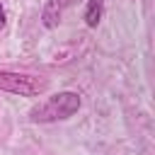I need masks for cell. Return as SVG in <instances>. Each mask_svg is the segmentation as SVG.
Segmentation results:
<instances>
[{
  "label": "cell",
  "mask_w": 155,
  "mask_h": 155,
  "mask_svg": "<svg viewBox=\"0 0 155 155\" xmlns=\"http://www.w3.org/2000/svg\"><path fill=\"white\" fill-rule=\"evenodd\" d=\"M82 107V99L78 92L63 90L56 92L46 99H41L39 104H34L29 109V121L31 124H56V121H65L73 114H78Z\"/></svg>",
  "instance_id": "cell-1"
},
{
  "label": "cell",
  "mask_w": 155,
  "mask_h": 155,
  "mask_svg": "<svg viewBox=\"0 0 155 155\" xmlns=\"http://www.w3.org/2000/svg\"><path fill=\"white\" fill-rule=\"evenodd\" d=\"M51 87V82L41 75L29 73H15V70H0V90L19 97H39Z\"/></svg>",
  "instance_id": "cell-2"
},
{
  "label": "cell",
  "mask_w": 155,
  "mask_h": 155,
  "mask_svg": "<svg viewBox=\"0 0 155 155\" xmlns=\"http://www.w3.org/2000/svg\"><path fill=\"white\" fill-rule=\"evenodd\" d=\"M70 5V0H46L44 2V10H41V24L46 29H56L63 19V12L65 7Z\"/></svg>",
  "instance_id": "cell-3"
},
{
  "label": "cell",
  "mask_w": 155,
  "mask_h": 155,
  "mask_svg": "<svg viewBox=\"0 0 155 155\" xmlns=\"http://www.w3.org/2000/svg\"><path fill=\"white\" fill-rule=\"evenodd\" d=\"M102 12H104V0H87V5H85V24L90 29H94L102 22Z\"/></svg>",
  "instance_id": "cell-4"
},
{
  "label": "cell",
  "mask_w": 155,
  "mask_h": 155,
  "mask_svg": "<svg viewBox=\"0 0 155 155\" xmlns=\"http://www.w3.org/2000/svg\"><path fill=\"white\" fill-rule=\"evenodd\" d=\"M5 24H7V15H5V7L0 2V29H5Z\"/></svg>",
  "instance_id": "cell-5"
}]
</instances>
